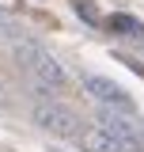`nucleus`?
I'll return each instance as SVG.
<instances>
[{
    "mask_svg": "<svg viewBox=\"0 0 144 152\" xmlns=\"http://www.w3.org/2000/svg\"><path fill=\"white\" fill-rule=\"evenodd\" d=\"M12 46V53H15V61L27 69V76L34 80V88H42V91H65L68 88V72H65V65L57 61L42 42H34V38H27V34H19L8 42Z\"/></svg>",
    "mask_w": 144,
    "mask_h": 152,
    "instance_id": "obj_1",
    "label": "nucleus"
},
{
    "mask_svg": "<svg viewBox=\"0 0 144 152\" xmlns=\"http://www.w3.org/2000/svg\"><path fill=\"white\" fill-rule=\"evenodd\" d=\"M31 118H34L38 129L53 133V137H65V141H76V133H80V114L68 103H57V99H38Z\"/></svg>",
    "mask_w": 144,
    "mask_h": 152,
    "instance_id": "obj_2",
    "label": "nucleus"
},
{
    "mask_svg": "<svg viewBox=\"0 0 144 152\" xmlns=\"http://www.w3.org/2000/svg\"><path fill=\"white\" fill-rule=\"evenodd\" d=\"M84 88H87L103 107H114V110H125V114H137V107H133V99H129L125 91H121V84H114V80H106V76H87L84 80Z\"/></svg>",
    "mask_w": 144,
    "mask_h": 152,
    "instance_id": "obj_3",
    "label": "nucleus"
},
{
    "mask_svg": "<svg viewBox=\"0 0 144 152\" xmlns=\"http://www.w3.org/2000/svg\"><path fill=\"white\" fill-rule=\"evenodd\" d=\"M76 141H80V148H84V152H125V148H121V141H114L99 122H95V126H80Z\"/></svg>",
    "mask_w": 144,
    "mask_h": 152,
    "instance_id": "obj_4",
    "label": "nucleus"
},
{
    "mask_svg": "<svg viewBox=\"0 0 144 152\" xmlns=\"http://www.w3.org/2000/svg\"><path fill=\"white\" fill-rule=\"evenodd\" d=\"M72 12L84 19V23H91V27H99V23H103L99 8H95V0H72Z\"/></svg>",
    "mask_w": 144,
    "mask_h": 152,
    "instance_id": "obj_5",
    "label": "nucleus"
},
{
    "mask_svg": "<svg viewBox=\"0 0 144 152\" xmlns=\"http://www.w3.org/2000/svg\"><path fill=\"white\" fill-rule=\"evenodd\" d=\"M106 27H110V31H118V34H140V27H137V19H133V15H110Z\"/></svg>",
    "mask_w": 144,
    "mask_h": 152,
    "instance_id": "obj_6",
    "label": "nucleus"
},
{
    "mask_svg": "<svg viewBox=\"0 0 144 152\" xmlns=\"http://www.w3.org/2000/svg\"><path fill=\"white\" fill-rule=\"evenodd\" d=\"M19 34H23V27H19L8 12H0V38H4V42H12V38H19Z\"/></svg>",
    "mask_w": 144,
    "mask_h": 152,
    "instance_id": "obj_7",
    "label": "nucleus"
},
{
    "mask_svg": "<svg viewBox=\"0 0 144 152\" xmlns=\"http://www.w3.org/2000/svg\"><path fill=\"white\" fill-rule=\"evenodd\" d=\"M4 103H8V91H4V84H0V107H4Z\"/></svg>",
    "mask_w": 144,
    "mask_h": 152,
    "instance_id": "obj_8",
    "label": "nucleus"
},
{
    "mask_svg": "<svg viewBox=\"0 0 144 152\" xmlns=\"http://www.w3.org/2000/svg\"><path fill=\"white\" fill-rule=\"evenodd\" d=\"M140 46H144V31H140Z\"/></svg>",
    "mask_w": 144,
    "mask_h": 152,
    "instance_id": "obj_9",
    "label": "nucleus"
},
{
    "mask_svg": "<svg viewBox=\"0 0 144 152\" xmlns=\"http://www.w3.org/2000/svg\"><path fill=\"white\" fill-rule=\"evenodd\" d=\"M125 152H140V148H125Z\"/></svg>",
    "mask_w": 144,
    "mask_h": 152,
    "instance_id": "obj_10",
    "label": "nucleus"
}]
</instances>
